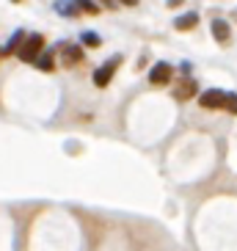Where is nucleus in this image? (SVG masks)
<instances>
[{"label": "nucleus", "mask_w": 237, "mask_h": 251, "mask_svg": "<svg viewBox=\"0 0 237 251\" xmlns=\"http://www.w3.org/2000/svg\"><path fill=\"white\" fill-rule=\"evenodd\" d=\"M42 50H45V36L42 33H30V36L23 39V45L17 50V58L23 61V64H33Z\"/></svg>", "instance_id": "1"}, {"label": "nucleus", "mask_w": 237, "mask_h": 251, "mask_svg": "<svg viewBox=\"0 0 237 251\" xmlns=\"http://www.w3.org/2000/svg\"><path fill=\"white\" fill-rule=\"evenodd\" d=\"M121 61H124L121 55H111L102 67L96 69V72H94V86H96V89H105V86L113 80V75H116V69L121 67Z\"/></svg>", "instance_id": "2"}, {"label": "nucleus", "mask_w": 237, "mask_h": 251, "mask_svg": "<svg viewBox=\"0 0 237 251\" xmlns=\"http://www.w3.org/2000/svg\"><path fill=\"white\" fill-rule=\"evenodd\" d=\"M171 77H174V67L166 64V61H160V64H155V67L149 69V83L152 86H166Z\"/></svg>", "instance_id": "3"}, {"label": "nucleus", "mask_w": 237, "mask_h": 251, "mask_svg": "<svg viewBox=\"0 0 237 251\" xmlns=\"http://www.w3.org/2000/svg\"><path fill=\"white\" fill-rule=\"evenodd\" d=\"M223 100H226V91H221V89H210V91H204V94H199V105L207 108V111L223 108Z\"/></svg>", "instance_id": "4"}, {"label": "nucleus", "mask_w": 237, "mask_h": 251, "mask_svg": "<svg viewBox=\"0 0 237 251\" xmlns=\"http://www.w3.org/2000/svg\"><path fill=\"white\" fill-rule=\"evenodd\" d=\"M83 61V47L80 45H64L61 47V64L67 69H72L74 64H80Z\"/></svg>", "instance_id": "5"}, {"label": "nucleus", "mask_w": 237, "mask_h": 251, "mask_svg": "<svg viewBox=\"0 0 237 251\" xmlns=\"http://www.w3.org/2000/svg\"><path fill=\"white\" fill-rule=\"evenodd\" d=\"M213 36L218 45H229L232 42V28L226 20H213Z\"/></svg>", "instance_id": "6"}, {"label": "nucleus", "mask_w": 237, "mask_h": 251, "mask_svg": "<svg viewBox=\"0 0 237 251\" xmlns=\"http://www.w3.org/2000/svg\"><path fill=\"white\" fill-rule=\"evenodd\" d=\"M196 25H199V14H196V11L179 14L177 20H174V28H177V30H193Z\"/></svg>", "instance_id": "7"}, {"label": "nucleus", "mask_w": 237, "mask_h": 251, "mask_svg": "<svg viewBox=\"0 0 237 251\" xmlns=\"http://www.w3.org/2000/svg\"><path fill=\"white\" fill-rule=\"evenodd\" d=\"M33 64H36L42 72H52V69H55V52H52V50H42Z\"/></svg>", "instance_id": "8"}, {"label": "nucleus", "mask_w": 237, "mask_h": 251, "mask_svg": "<svg viewBox=\"0 0 237 251\" xmlns=\"http://www.w3.org/2000/svg\"><path fill=\"white\" fill-rule=\"evenodd\" d=\"M25 39V30H14V36L6 42V47L0 50V55H17V50H20V45H23Z\"/></svg>", "instance_id": "9"}, {"label": "nucleus", "mask_w": 237, "mask_h": 251, "mask_svg": "<svg viewBox=\"0 0 237 251\" xmlns=\"http://www.w3.org/2000/svg\"><path fill=\"white\" fill-rule=\"evenodd\" d=\"M55 11H58L61 17H77L80 14V8H77L74 0H58V3H55Z\"/></svg>", "instance_id": "10"}, {"label": "nucleus", "mask_w": 237, "mask_h": 251, "mask_svg": "<svg viewBox=\"0 0 237 251\" xmlns=\"http://www.w3.org/2000/svg\"><path fill=\"white\" fill-rule=\"evenodd\" d=\"M193 94H196V80H193V77L182 80L177 86V91H174V97H177V100H188V97H193Z\"/></svg>", "instance_id": "11"}, {"label": "nucleus", "mask_w": 237, "mask_h": 251, "mask_svg": "<svg viewBox=\"0 0 237 251\" xmlns=\"http://www.w3.org/2000/svg\"><path fill=\"white\" fill-rule=\"evenodd\" d=\"M102 45V39L96 36L94 30H83L80 33V47H99Z\"/></svg>", "instance_id": "12"}, {"label": "nucleus", "mask_w": 237, "mask_h": 251, "mask_svg": "<svg viewBox=\"0 0 237 251\" xmlns=\"http://www.w3.org/2000/svg\"><path fill=\"white\" fill-rule=\"evenodd\" d=\"M74 3H77V8L86 11V14H99V3H96V0H74Z\"/></svg>", "instance_id": "13"}, {"label": "nucleus", "mask_w": 237, "mask_h": 251, "mask_svg": "<svg viewBox=\"0 0 237 251\" xmlns=\"http://www.w3.org/2000/svg\"><path fill=\"white\" fill-rule=\"evenodd\" d=\"M223 111L237 113V94H235V91H226V100H223Z\"/></svg>", "instance_id": "14"}, {"label": "nucleus", "mask_w": 237, "mask_h": 251, "mask_svg": "<svg viewBox=\"0 0 237 251\" xmlns=\"http://www.w3.org/2000/svg\"><path fill=\"white\" fill-rule=\"evenodd\" d=\"M96 3H105L108 8H118V3H116V0H96Z\"/></svg>", "instance_id": "15"}, {"label": "nucleus", "mask_w": 237, "mask_h": 251, "mask_svg": "<svg viewBox=\"0 0 237 251\" xmlns=\"http://www.w3.org/2000/svg\"><path fill=\"white\" fill-rule=\"evenodd\" d=\"M116 3H121V6H130V8L138 6V0H116Z\"/></svg>", "instance_id": "16"}, {"label": "nucleus", "mask_w": 237, "mask_h": 251, "mask_svg": "<svg viewBox=\"0 0 237 251\" xmlns=\"http://www.w3.org/2000/svg\"><path fill=\"white\" fill-rule=\"evenodd\" d=\"M166 3H168V8H177V6H182L185 0H166Z\"/></svg>", "instance_id": "17"}, {"label": "nucleus", "mask_w": 237, "mask_h": 251, "mask_svg": "<svg viewBox=\"0 0 237 251\" xmlns=\"http://www.w3.org/2000/svg\"><path fill=\"white\" fill-rule=\"evenodd\" d=\"M14 3H20V0H14Z\"/></svg>", "instance_id": "18"}]
</instances>
